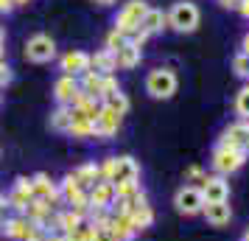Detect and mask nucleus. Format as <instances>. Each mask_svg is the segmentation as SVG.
Masks as SVG:
<instances>
[{
    "label": "nucleus",
    "mask_w": 249,
    "mask_h": 241,
    "mask_svg": "<svg viewBox=\"0 0 249 241\" xmlns=\"http://www.w3.org/2000/svg\"><path fill=\"white\" fill-rule=\"evenodd\" d=\"M6 202L14 207V210H20V213H25V207L34 202V188H31V180L28 177H20L17 183H14L12 194L6 196Z\"/></svg>",
    "instance_id": "nucleus-9"
},
{
    "label": "nucleus",
    "mask_w": 249,
    "mask_h": 241,
    "mask_svg": "<svg viewBox=\"0 0 249 241\" xmlns=\"http://www.w3.org/2000/svg\"><path fill=\"white\" fill-rule=\"evenodd\" d=\"M79 93H81V87L73 76H62V79L53 84V95H56L59 107H73V101L79 98Z\"/></svg>",
    "instance_id": "nucleus-14"
},
{
    "label": "nucleus",
    "mask_w": 249,
    "mask_h": 241,
    "mask_svg": "<svg viewBox=\"0 0 249 241\" xmlns=\"http://www.w3.org/2000/svg\"><path fill=\"white\" fill-rule=\"evenodd\" d=\"M70 177H73V183L79 185L81 191L92 188V185L101 180V174H98V166H95V163H84V166H79V168L70 174Z\"/></svg>",
    "instance_id": "nucleus-20"
},
{
    "label": "nucleus",
    "mask_w": 249,
    "mask_h": 241,
    "mask_svg": "<svg viewBox=\"0 0 249 241\" xmlns=\"http://www.w3.org/2000/svg\"><path fill=\"white\" fill-rule=\"evenodd\" d=\"M202 199H204V205L207 202H227L230 199V185H227V180L224 177H204L202 180Z\"/></svg>",
    "instance_id": "nucleus-8"
},
{
    "label": "nucleus",
    "mask_w": 249,
    "mask_h": 241,
    "mask_svg": "<svg viewBox=\"0 0 249 241\" xmlns=\"http://www.w3.org/2000/svg\"><path fill=\"white\" fill-rule=\"evenodd\" d=\"M14 6H25V3H28V0H12Z\"/></svg>",
    "instance_id": "nucleus-43"
},
{
    "label": "nucleus",
    "mask_w": 249,
    "mask_h": 241,
    "mask_svg": "<svg viewBox=\"0 0 249 241\" xmlns=\"http://www.w3.org/2000/svg\"><path fill=\"white\" fill-rule=\"evenodd\" d=\"M6 207H9V202H6V196L0 194V213H3V210H6Z\"/></svg>",
    "instance_id": "nucleus-39"
},
{
    "label": "nucleus",
    "mask_w": 249,
    "mask_h": 241,
    "mask_svg": "<svg viewBox=\"0 0 249 241\" xmlns=\"http://www.w3.org/2000/svg\"><path fill=\"white\" fill-rule=\"evenodd\" d=\"M140 59H143V51H140L132 39H129L124 48H118V51H115V65H118L121 70L137 68V65H140Z\"/></svg>",
    "instance_id": "nucleus-16"
},
{
    "label": "nucleus",
    "mask_w": 249,
    "mask_h": 241,
    "mask_svg": "<svg viewBox=\"0 0 249 241\" xmlns=\"http://www.w3.org/2000/svg\"><path fill=\"white\" fill-rule=\"evenodd\" d=\"M48 241H73V239L65 236V233H59V236H48Z\"/></svg>",
    "instance_id": "nucleus-38"
},
{
    "label": "nucleus",
    "mask_w": 249,
    "mask_h": 241,
    "mask_svg": "<svg viewBox=\"0 0 249 241\" xmlns=\"http://www.w3.org/2000/svg\"><path fill=\"white\" fill-rule=\"evenodd\" d=\"M12 9H14L12 0H0V12H12Z\"/></svg>",
    "instance_id": "nucleus-37"
},
{
    "label": "nucleus",
    "mask_w": 249,
    "mask_h": 241,
    "mask_svg": "<svg viewBox=\"0 0 249 241\" xmlns=\"http://www.w3.org/2000/svg\"><path fill=\"white\" fill-rule=\"evenodd\" d=\"M165 23H168L174 31H179V34L196 31V28H199V9H196V3H188V0L174 3L171 12L165 14Z\"/></svg>",
    "instance_id": "nucleus-1"
},
{
    "label": "nucleus",
    "mask_w": 249,
    "mask_h": 241,
    "mask_svg": "<svg viewBox=\"0 0 249 241\" xmlns=\"http://www.w3.org/2000/svg\"><path fill=\"white\" fill-rule=\"evenodd\" d=\"M247 160V151H238V149H227V146H218L213 151V168L218 177H227V174H235Z\"/></svg>",
    "instance_id": "nucleus-5"
},
{
    "label": "nucleus",
    "mask_w": 249,
    "mask_h": 241,
    "mask_svg": "<svg viewBox=\"0 0 249 241\" xmlns=\"http://www.w3.org/2000/svg\"><path fill=\"white\" fill-rule=\"evenodd\" d=\"M146 93L151 98H171L177 93V73L168 68L151 70L148 79H146Z\"/></svg>",
    "instance_id": "nucleus-3"
},
{
    "label": "nucleus",
    "mask_w": 249,
    "mask_h": 241,
    "mask_svg": "<svg viewBox=\"0 0 249 241\" xmlns=\"http://www.w3.org/2000/svg\"><path fill=\"white\" fill-rule=\"evenodd\" d=\"M70 239H73V241H95V239H98V227L90 224V222H81L79 227L70 233Z\"/></svg>",
    "instance_id": "nucleus-24"
},
{
    "label": "nucleus",
    "mask_w": 249,
    "mask_h": 241,
    "mask_svg": "<svg viewBox=\"0 0 249 241\" xmlns=\"http://www.w3.org/2000/svg\"><path fill=\"white\" fill-rule=\"evenodd\" d=\"M244 127H247V135H249V121H244ZM249 151V149H247Z\"/></svg>",
    "instance_id": "nucleus-44"
},
{
    "label": "nucleus",
    "mask_w": 249,
    "mask_h": 241,
    "mask_svg": "<svg viewBox=\"0 0 249 241\" xmlns=\"http://www.w3.org/2000/svg\"><path fill=\"white\" fill-rule=\"evenodd\" d=\"M68 135H73V138H92V118H87V115L81 112V110H76V107H70Z\"/></svg>",
    "instance_id": "nucleus-18"
},
{
    "label": "nucleus",
    "mask_w": 249,
    "mask_h": 241,
    "mask_svg": "<svg viewBox=\"0 0 249 241\" xmlns=\"http://www.w3.org/2000/svg\"><path fill=\"white\" fill-rule=\"evenodd\" d=\"M87 196H90V210H92V207L107 210V207H112V202H115V185L98 180V183L90 188V194H87Z\"/></svg>",
    "instance_id": "nucleus-15"
},
{
    "label": "nucleus",
    "mask_w": 249,
    "mask_h": 241,
    "mask_svg": "<svg viewBox=\"0 0 249 241\" xmlns=\"http://www.w3.org/2000/svg\"><path fill=\"white\" fill-rule=\"evenodd\" d=\"M126 42H129V37H124L121 31H115V28L107 34V51H112V54L118 51V48H124Z\"/></svg>",
    "instance_id": "nucleus-28"
},
{
    "label": "nucleus",
    "mask_w": 249,
    "mask_h": 241,
    "mask_svg": "<svg viewBox=\"0 0 249 241\" xmlns=\"http://www.w3.org/2000/svg\"><path fill=\"white\" fill-rule=\"evenodd\" d=\"M28 241H48V230L39 227V230H36V233H34V236H31Z\"/></svg>",
    "instance_id": "nucleus-33"
},
{
    "label": "nucleus",
    "mask_w": 249,
    "mask_h": 241,
    "mask_svg": "<svg viewBox=\"0 0 249 241\" xmlns=\"http://www.w3.org/2000/svg\"><path fill=\"white\" fill-rule=\"evenodd\" d=\"M235 112L241 115L244 121H249V84H247L241 93H238V98H235Z\"/></svg>",
    "instance_id": "nucleus-27"
},
{
    "label": "nucleus",
    "mask_w": 249,
    "mask_h": 241,
    "mask_svg": "<svg viewBox=\"0 0 249 241\" xmlns=\"http://www.w3.org/2000/svg\"><path fill=\"white\" fill-rule=\"evenodd\" d=\"M143 194V188H140V183H118L115 185V199H132V196Z\"/></svg>",
    "instance_id": "nucleus-26"
},
{
    "label": "nucleus",
    "mask_w": 249,
    "mask_h": 241,
    "mask_svg": "<svg viewBox=\"0 0 249 241\" xmlns=\"http://www.w3.org/2000/svg\"><path fill=\"white\" fill-rule=\"evenodd\" d=\"M202 213L213 227H224V224H230V219H232V210H230L227 202H207L202 207Z\"/></svg>",
    "instance_id": "nucleus-17"
},
{
    "label": "nucleus",
    "mask_w": 249,
    "mask_h": 241,
    "mask_svg": "<svg viewBox=\"0 0 249 241\" xmlns=\"http://www.w3.org/2000/svg\"><path fill=\"white\" fill-rule=\"evenodd\" d=\"M56 56V42L48 34H34L28 42H25V59L28 62H36V65H45Z\"/></svg>",
    "instance_id": "nucleus-4"
},
{
    "label": "nucleus",
    "mask_w": 249,
    "mask_h": 241,
    "mask_svg": "<svg viewBox=\"0 0 249 241\" xmlns=\"http://www.w3.org/2000/svg\"><path fill=\"white\" fill-rule=\"evenodd\" d=\"M232 70H235L238 76H244V79H247V76H249V56H247V54H238V56L232 59Z\"/></svg>",
    "instance_id": "nucleus-29"
},
{
    "label": "nucleus",
    "mask_w": 249,
    "mask_h": 241,
    "mask_svg": "<svg viewBox=\"0 0 249 241\" xmlns=\"http://www.w3.org/2000/svg\"><path fill=\"white\" fill-rule=\"evenodd\" d=\"M121 118H124L121 112H115V110L101 104V110H98L95 121H92V135L95 138H112L115 132L121 129Z\"/></svg>",
    "instance_id": "nucleus-7"
},
{
    "label": "nucleus",
    "mask_w": 249,
    "mask_h": 241,
    "mask_svg": "<svg viewBox=\"0 0 249 241\" xmlns=\"http://www.w3.org/2000/svg\"><path fill=\"white\" fill-rule=\"evenodd\" d=\"M148 12V3L146 0H129L121 14L115 17V31H121L124 37H132L140 31V20H143V14Z\"/></svg>",
    "instance_id": "nucleus-2"
},
{
    "label": "nucleus",
    "mask_w": 249,
    "mask_h": 241,
    "mask_svg": "<svg viewBox=\"0 0 249 241\" xmlns=\"http://www.w3.org/2000/svg\"><path fill=\"white\" fill-rule=\"evenodd\" d=\"M137 177H140V166H137L135 157H115L109 183H112V185H118V183H135Z\"/></svg>",
    "instance_id": "nucleus-11"
},
{
    "label": "nucleus",
    "mask_w": 249,
    "mask_h": 241,
    "mask_svg": "<svg viewBox=\"0 0 249 241\" xmlns=\"http://www.w3.org/2000/svg\"><path fill=\"white\" fill-rule=\"evenodd\" d=\"M0 227H3V236L12 239V241H28L36 230H39L36 224H31L25 216H14V219H9V222H3Z\"/></svg>",
    "instance_id": "nucleus-10"
},
{
    "label": "nucleus",
    "mask_w": 249,
    "mask_h": 241,
    "mask_svg": "<svg viewBox=\"0 0 249 241\" xmlns=\"http://www.w3.org/2000/svg\"><path fill=\"white\" fill-rule=\"evenodd\" d=\"M81 222H84V216H79V213H73V210H62V213H59L56 219H53V224H56L59 230H62V233H65V236H70V233H73V230L79 227Z\"/></svg>",
    "instance_id": "nucleus-22"
},
{
    "label": "nucleus",
    "mask_w": 249,
    "mask_h": 241,
    "mask_svg": "<svg viewBox=\"0 0 249 241\" xmlns=\"http://www.w3.org/2000/svg\"><path fill=\"white\" fill-rule=\"evenodd\" d=\"M101 104H104V107H109V110H115V112H121V115H126V110H129V98H126L121 90H115V93H109V95H104Z\"/></svg>",
    "instance_id": "nucleus-23"
},
{
    "label": "nucleus",
    "mask_w": 249,
    "mask_h": 241,
    "mask_svg": "<svg viewBox=\"0 0 249 241\" xmlns=\"http://www.w3.org/2000/svg\"><path fill=\"white\" fill-rule=\"evenodd\" d=\"M218 3H221L224 9H238V3H241V0H218Z\"/></svg>",
    "instance_id": "nucleus-36"
},
{
    "label": "nucleus",
    "mask_w": 249,
    "mask_h": 241,
    "mask_svg": "<svg viewBox=\"0 0 249 241\" xmlns=\"http://www.w3.org/2000/svg\"><path fill=\"white\" fill-rule=\"evenodd\" d=\"M162 25H165V14L160 12V9H148L143 14V20H140V31H146L151 37V34H157V31H162Z\"/></svg>",
    "instance_id": "nucleus-21"
},
{
    "label": "nucleus",
    "mask_w": 249,
    "mask_h": 241,
    "mask_svg": "<svg viewBox=\"0 0 249 241\" xmlns=\"http://www.w3.org/2000/svg\"><path fill=\"white\" fill-rule=\"evenodd\" d=\"M9 81H12V70H9V65H6L3 59H0V87L9 84Z\"/></svg>",
    "instance_id": "nucleus-31"
},
{
    "label": "nucleus",
    "mask_w": 249,
    "mask_h": 241,
    "mask_svg": "<svg viewBox=\"0 0 249 241\" xmlns=\"http://www.w3.org/2000/svg\"><path fill=\"white\" fill-rule=\"evenodd\" d=\"M244 241H249V230H247V233H244Z\"/></svg>",
    "instance_id": "nucleus-45"
},
{
    "label": "nucleus",
    "mask_w": 249,
    "mask_h": 241,
    "mask_svg": "<svg viewBox=\"0 0 249 241\" xmlns=\"http://www.w3.org/2000/svg\"><path fill=\"white\" fill-rule=\"evenodd\" d=\"M218 146H227V149H238V151H247L249 149V135H247V127L244 124H232L221 132V140ZM249 154V151H247Z\"/></svg>",
    "instance_id": "nucleus-13"
},
{
    "label": "nucleus",
    "mask_w": 249,
    "mask_h": 241,
    "mask_svg": "<svg viewBox=\"0 0 249 241\" xmlns=\"http://www.w3.org/2000/svg\"><path fill=\"white\" fill-rule=\"evenodd\" d=\"M62 70H65V76H84V73H90V54H84V51H70L62 56Z\"/></svg>",
    "instance_id": "nucleus-12"
},
{
    "label": "nucleus",
    "mask_w": 249,
    "mask_h": 241,
    "mask_svg": "<svg viewBox=\"0 0 249 241\" xmlns=\"http://www.w3.org/2000/svg\"><path fill=\"white\" fill-rule=\"evenodd\" d=\"M98 6H109V3H115V0H95Z\"/></svg>",
    "instance_id": "nucleus-41"
},
{
    "label": "nucleus",
    "mask_w": 249,
    "mask_h": 241,
    "mask_svg": "<svg viewBox=\"0 0 249 241\" xmlns=\"http://www.w3.org/2000/svg\"><path fill=\"white\" fill-rule=\"evenodd\" d=\"M3 42H6V34H3V28H0V51H3Z\"/></svg>",
    "instance_id": "nucleus-42"
},
{
    "label": "nucleus",
    "mask_w": 249,
    "mask_h": 241,
    "mask_svg": "<svg viewBox=\"0 0 249 241\" xmlns=\"http://www.w3.org/2000/svg\"><path fill=\"white\" fill-rule=\"evenodd\" d=\"M188 177H193V180H199V177H202V180H204V174H202L199 166H191V168H188Z\"/></svg>",
    "instance_id": "nucleus-34"
},
{
    "label": "nucleus",
    "mask_w": 249,
    "mask_h": 241,
    "mask_svg": "<svg viewBox=\"0 0 249 241\" xmlns=\"http://www.w3.org/2000/svg\"><path fill=\"white\" fill-rule=\"evenodd\" d=\"M90 70L92 73H98V76H112V70H118L115 65V54L112 51H98V54H92L90 56Z\"/></svg>",
    "instance_id": "nucleus-19"
},
{
    "label": "nucleus",
    "mask_w": 249,
    "mask_h": 241,
    "mask_svg": "<svg viewBox=\"0 0 249 241\" xmlns=\"http://www.w3.org/2000/svg\"><path fill=\"white\" fill-rule=\"evenodd\" d=\"M241 54H247V56H249V34L244 37V51H241Z\"/></svg>",
    "instance_id": "nucleus-40"
},
{
    "label": "nucleus",
    "mask_w": 249,
    "mask_h": 241,
    "mask_svg": "<svg viewBox=\"0 0 249 241\" xmlns=\"http://www.w3.org/2000/svg\"><path fill=\"white\" fill-rule=\"evenodd\" d=\"M95 241H118V239L112 236V230H109V227H101V230H98V239H95Z\"/></svg>",
    "instance_id": "nucleus-32"
},
{
    "label": "nucleus",
    "mask_w": 249,
    "mask_h": 241,
    "mask_svg": "<svg viewBox=\"0 0 249 241\" xmlns=\"http://www.w3.org/2000/svg\"><path fill=\"white\" fill-rule=\"evenodd\" d=\"M174 205L185 216H196V213H202V207H204L202 191L193 188V185H182L179 191H177V196H174Z\"/></svg>",
    "instance_id": "nucleus-6"
},
{
    "label": "nucleus",
    "mask_w": 249,
    "mask_h": 241,
    "mask_svg": "<svg viewBox=\"0 0 249 241\" xmlns=\"http://www.w3.org/2000/svg\"><path fill=\"white\" fill-rule=\"evenodd\" d=\"M51 129H56V132H68L70 129V107H59L56 112L51 115Z\"/></svg>",
    "instance_id": "nucleus-25"
},
{
    "label": "nucleus",
    "mask_w": 249,
    "mask_h": 241,
    "mask_svg": "<svg viewBox=\"0 0 249 241\" xmlns=\"http://www.w3.org/2000/svg\"><path fill=\"white\" fill-rule=\"evenodd\" d=\"M115 90H121V87H118V81H115V76H104V81H101V98H104V95H109V93H115Z\"/></svg>",
    "instance_id": "nucleus-30"
},
{
    "label": "nucleus",
    "mask_w": 249,
    "mask_h": 241,
    "mask_svg": "<svg viewBox=\"0 0 249 241\" xmlns=\"http://www.w3.org/2000/svg\"><path fill=\"white\" fill-rule=\"evenodd\" d=\"M238 12L244 14V17H249V0H241V3H238Z\"/></svg>",
    "instance_id": "nucleus-35"
}]
</instances>
